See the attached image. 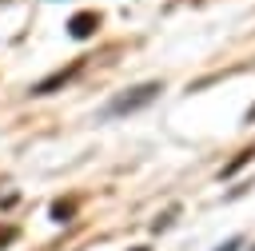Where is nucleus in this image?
<instances>
[{
	"label": "nucleus",
	"instance_id": "4",
	"mask_svg": "<svg viewBox=\"0 0 255 251\" xmlns=\"http://www.w3.org/2000/svg\"><path fill=\"white\" fill-rule=\"evenodd\" d=\"M72 211H76V203H72V199H68V203H64V199H60V203H52V219H56V223H68V219H72Z\"/></svg>",
	"mask_w": 255,
	"mask_h": 251
},
{
	"label": "nucleus",
	"instance_id": "1",
	"mask_svg": "<svg viewBox=\"0 0 255 251\" xmlns=\"http://www.w3.org/2000/svg\"><path fill=\"white\" fill-rule=\"evenodd\" d=\"M159 92H163V84H139V88H131V92L116 96V100L104 108V116H128V112H139V108H143V104H151Z\"/></svg>",
	"mask_w": 255,
	"mask_h": 251
},
{
	"label": "nucleus",
	"instance_id": "8",
	"mask_svg": "<svg viewBox=\"0 0 255 251\" xmlns=\"http://www.w3.org/2000/svg\"><path fill=\"white\" fill-rule=\"evenodd\" d=\"M135 251H143V247H135Z\"/></svg>",
	"mask_w": 255,
	"mask_h": 251
},
{
	"label": "nucleus",
	"instance_id": "2",
	"mask_svg": "<svg viewBox=\"0 0 255 251\" xmlns=\"http://www.w3.org/2000/svg\"><path fill=\"white\" fill-rule=\"evenodd\" d=\"M76 72H80V60H76L72 68H60V72H52V76H48V80H40V84H32V96H52V92H56L60 84H68Z\"/></svg>",
	"mask_w": 255,
	"mask_h": 251
},
{
	"label": "nucleus",
	"instance_id": "5",
	"mask_svg": "<svg viewBox=\"0 0 255 251\" xmlns=\"http://www.w3.org/2000/svg\"><path fill=\"white\" fill-rule=\"evenodd\" d=\"M251 155H255V151H243V155H235V159H231V163L223 167V175H235V171H239V167H243V163H247Z\"/></svg>",
	"mask_w": 255,
	"mask_h": 251
},
{
	"label": "nucleus",
	"instance_id": "3",
	"mask_svg": "<svg viewBox=\"0 0 255 251\" xmlns=\"http://www.w3.org/2000/svg\"><path fill=\"white\" fill-rule=\"evenodd\" d=\"M96 28H100V16H96V12H76V16L68 20V32H72L76 40H88V36H96Z\"/></svg>",
	"mask_w": 255,
	"mask_h": 251
},
{
	"label": "nucleus",
	"instance_id": "7",
	"mask_svg": "<svg viewBox=\"0 0 255 251\" xmlns=\"http://www.w3.org/2000/svg\"><path fill=\"white\" fill-rule=\"evenodd\" d=\"M215 251H239V239H227L223 247H215Z\"/></svg>",
	"mask_w": 255,
	"mask_h": 251
},
{
	"label": "nucleus",
	"instance_id": "6",
	"mask_svg": "<svg viewBox=\"0 0 255 251\" xmlns=\"http://www.w3.org/2000/svg\"><path fill=\"white\" fill-rule=\"evenodd\" d=\"M12 239H16V227H8V223H4V227H0V251H4Z\"/></svg>",
	"mask_w": 255,
	"mask_h": 251
}]
</instances>
